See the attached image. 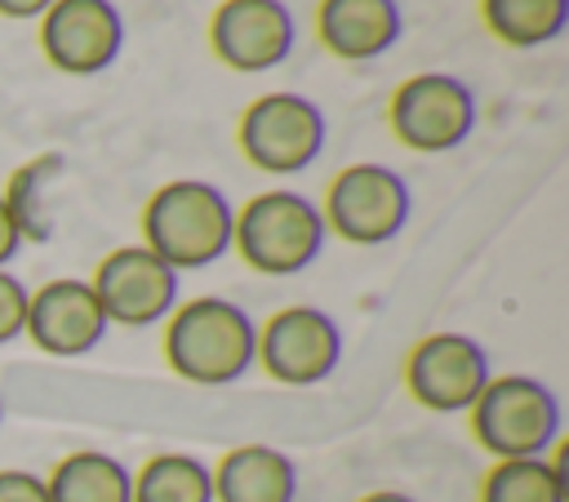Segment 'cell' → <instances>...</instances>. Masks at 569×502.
<instances>
[{
  "label": "cell",
  "instance_id": "obj_1",
  "mask_svg": "<svg viewBox=\"0 0 569 502\" xmlns=\"http://www.w3.org/2000/svg\"><path fill=\"white\" fill-rule=\"evenodd\" d=\"M164 360L196 386L240 382L258 364V324L231 298H187L164 320Z\"/></svg>",
  "mask_w": 569,
  "mask_h": 502
},
{
  "label": "cell",
  "instance_id": "obj_2",
  "mask_svg": "<svg viewBox=\"0 0 569 502\" xmlns=\"http://www.w3.org/2000/svg\"><path fill=\"white\" fill-rule=\"evenodd\" d=\"M236 209L204 178H173L142 204V244L178 275L218 262L231 249Z\"/></svg>",
  "mask_w": 569,
  "mask_h": 502
},
{
  "label": "cell",
  "instance_id": "obj_3",
  "mask_svg": "<svg viewBox=\"0 0 569 502\" xmlns=\"http://www.w3.org/2000/svg\"><path fill=\"white\" fill-rule=\"evenodd\" d=\"M329 227L320 204L302 191H258L244 209H236L231 249L258 275H298L325 253Z\"/></svg>",
  "mask_w": 569,
  "mask_h": 502
},
{
  "label": "cell",
  "instance_id": "obj_4",
  "mask_svg": "<svg viewBox=\"0 0 569 502\" xmlns=\"http://www.w3.org/2000/svg\"><path fill=\"white\" fill-rule=\"evenodd\" d=\"M471 435L476 444L502 462V458H547V449L560 435V400L547 382L529 373H498L476 395Z\"/></svg>",
  "mask_w": 569,
  "mask_h": 502
},
{
  "label": "cell",
  "instance_id": "obj_5",
  "mask_svg": "<svg viewBox=\"0 0 569 502\" xmlns=\"http://www.w3.org/2000/svg\"><path fill=\"white\" fill-rule=\"evenodd\" d=\"M329 138V120L320 111V102H311L307 93L293 89H271L258 93L236 124V142L244 151V160L271 178H289L316 164V155L325 151Z\"/></svg>",
  "mask_w": 569,
  "mask_h": 502
},
{
  "label": "cell",
  "instance_id": "obj_6",
  "mask_svg": "<svg viewBox=\"0 0 569 502\" xmlns=\"http://www.w3.org/2000/svg\"><path fill=\"white\" fill-rule=\"evenodd\" d=\"M480 120L476 93L453 71H418L405 76L387 102L391 138L418 155H445L471 138Z\"/></svg>",
  "mask_w": 569,
  "mask_h": 502
},
{
  "label": "cell",
  "instance_id": "obj_7",
  "mask_svg": "<svg viewBox=\"0 0 569 502\" xmlns=\"http://www.w3.org/2000/svg\"><path fill=\"white\" fill-rule=\"evenodd\" d=\"M409 182L378 160H360L333 173V182L325 187V204L320 218L333 235H342L347 244L373 249L387 244L405 231L409 222Z\"/></svg>",
  "mask_w": 569,
  "mask_h": 502
},
{
  "label": "cell",
  "instance_id": "obj_8",
  "mask_svg": "<svg viewBox=\"0 0 569 502\" xmlns=\"http://www.w3.org/2000/svg\"><path fill=\"white\" fill-rule=\"evenodd\" d=\"M89 289H93L107 324H124V329L160 324L178 307V271L164 258H156L147 244L111 249L98 262Z\"/></svg>",
  "mask_w": 569,
  "mask_h": 502
},
{
  "label": "cell",
  "instance_id": "obj_9",
  "mask_svg": "<svg viewBox=\"0 0 569 502\" xmlns=\"http://www.w3.org/2000/svg\"><path fill=\"white\" fill-rule=\"evenodd\" d=\"M342 360V329L320 307H280L258 324V364L280 386H316Z\"/></svg>",
  "mask_w": 569,
  "mask_h": 502
},
{
  "label": "cell",
  "instance_id": "obj_10",
  "mask_svg": "<svg viewBox=\"0 0 569 502\" xmlns=\"http://www.w3.org/2000/svg\"><path fill=\"white\" fill-rule=\"evenodd\" d=\"M489 378L493 369L485 347L453 329L427 333L405 360V386L431 413H467Z\"/></svg>",
  "mask_w": 569,
  "mask_h": 502
},
{
  "label": "cell",
  "instance_id": "obj_11",
  "mask_svg": "<svg viewBox=\"0 0 569 502\" xmlns=\"http://www.w3.org/2000/svg\"><path fill=\"white\" fill-rule=\"evenodd\" d=\"M293 13L284 0H222L209 18V49L240 76L276 71L293 53Z\"/></svg>",
  "mask_w": 569,
  "mask_h": 502
},
{
  "label": "cell",
  "instance_id": "obj_12",
  "mask_svg": "<svg viewBox=\"0 0 569 502\" xmlns=\"http://www.w3.org/2000/svg\"><path fill=\"white\" fill-rule=\"evenodd\" d=\"M40 49L62 76H98L124 49V18L111 0H53L40 18Z\"/></svg>",
  "mask_w": 569,
  "mask_h": 502
},
{
  "label": "cell",
  "instance_id": "obj_13",
  "mask_svg": "<svg viewBox=\"0 0 569 502\" xmlns=\"http://www.w3.org/2000/svg\"><path fill=\"white\" fill-rule=\"evenodd\" d=\"M107 315L89 289V280H76V275H62V280H49L40 284L31 298H27V338L44 351V355H58V360H76V355H89L102 338H107Z\"/></svg>",
  "mask_w": 569,
  "mask_h": 502
},
{
  "label": "cell",
  "instance_id": "obj_14",
  "mask_svg": "<svg viewBox=\"0 0 569 502\" xmlns=\"http://www.w3.org/2000/svg\"><path fill=\"white\" fill-rule=\"evenodd\" d=\"M405 31L400 0H320L316 40L338 62H373Z\"/></svg>",
  "mask_w": 569,
  "mask_h": 502
},
{
  "label": "cell",
  "instance_id": "obj_15",
  "mask_svg": "<svg viewBox=\"0 0 569 502\" xmlns=\"http://www.w3.org/2000/svg\"><path fill=\"white\" fill-rule=\"evenodd\" d=\"M213 471V502H293L298 471L289 453L271 444H240L218 458Z\"/></svg>",
  "mask_w": 569,
  "mask_h": 502
},
{
  "label": "cell",
  "instance_id": "obj_16",
  "mask_svg": "<svg viewBox=\"0 0 569 502\" xmlns=\"http://www.w3.org/2000/svg\"><path fill=\"white\" fill-rule=\"evenodd\" d=\"M44 489L49 502H129L133 471L102 449H76L53 466Z\"/></svg>",
  "mask_w": 569,
  "mask_h": 502
},
{
  "label": "cell",
  "instance_id": "obj_17",
  "mask_svg": "<svg viewBox=\"0 0 569 502\" xmlns=\"http://www.w3.org/2000/svg\"><path fill=\"white\" fill-rule=\"evenodd\" d=\"M480 22L507 49H542L565 36L569 0H480Z\"/></svg>",
  "mask_w": 569,
  "mask_h": 502
},
{
  "label": "cell",
  "instance_id": "obj_18",
  "mask_svg": "<svg viewBox=\"0 0 569 502\" xmlns=\"http://www.w3.org/2000/svg\"><path fill=\"white\" fill-rule=\"evenodd\" d=\"M480 502H569L565 453L493 462L485 484H480Z\"/></svg>",
  "mask_w": 569,
  "mask_h": 502
},
{
  "label": "cell",
  "instance_id": "obj_19",
  "mask_svg": "<svg viewBox=\"0 0 569 502\" xmlns=\"http://www.w3.org/2000/svg\"><path fill=\"white\" fill-rule=\"evenodd\" d=\"M129 502H213V471L191 453H156L133 471Z\"/></svg>",
  "mask_w": 569,
  "mask_h": 502
},
{
  "label": "cell",
  "instance_id": "obj_20",
  "mask_svg": "<svg viewBox=\"0 0 569 502\" xmlns=\"http://www.w3.org/2000/svg\"><path fill=\"white\" fill-rule=\"evenodd\" d=\"M58 173H62V155H58V151H44V155H36L31 164H22V169L9 178V187L0 191L4 204H9V213H13V222H18V231H22V240H49V231H53L49 182H53Z\"/></svg>",
  "mask_w": 569,
  "mask_h": 502
},
{
  "label": "cell",
  "instance_id": "obj_21",
  "mask_svg": "<svg viewBox=\"0 0 569 502\" xmlns=\"http://www.w3.org/2000/svg\"><path fill=\"white\" fill-rule=\"evenodd\" d=\"M27 298H31V289L13 271H0V347L22 338V329H27Z\"/></svg>",
  "mask_w": 569,
  "mask_h": 502
},
{
  "label": "cell",
  "instance_id": "obj_22",
  "mask_svg": "<svg viewBox=\"0 0 569 502\" xmlns=\"http://www.w3.org/2000/svg\"><path fill=\"white\" fill-rule=\"evenodd\" d=\"M0 502H49V489L36 471L9 466V471H0Z\"/></svg>",
  "mask_w": 569,
  "mask_h": 502
},
{
  "label": "cell",
  "instance_id": "obj_23",
  "mask_svg": "<svg viewBox=\"0 0 569 502\" xmlns=\"http://www.w3.org/2000/svg\"><path fill=\"white\" fill-rule=\"evenodd\" d=\"M18 249H22V231H18V222H13V213H9V204L0 195V271L18 258Z\"/></svg>",
  "mask_w": 569,
  "mask_h": 502
},
{
  "label": "cell",
  "instance_id": "obj_24",
  "mask_svg": "<svg viewBox=\"0 0 569 502\" xmlns=\"http://www.w3.org/2000/svg\"><path fill=\"white\" fill-rule=\"evenodd\" d=\"M53 0H0V18H13V22H27V18H44Z\"/></svg>",
  "mask_w": 569,
  "mask_h": 502
},
{
  "label": "cell",
  "instance_id": "obj_25",
  "mask_svg": "<svg viewBox=\"0 0 569 502\" xmlns=\"http://www.w3.org/2000/svg\"><path fill=\"white\" fill-rule=\"evenodd\" d=\"M356 502H413V498L409 493H396V489H378V493H365Z\"/></svg>",
  "mask_w": 569,
  "mask_h": 502
},
{
  "label": "cell",
  "instance_id": "obj_26",
  "mask_svg": "<svg viewBox=\"0 0 569 502\" xmlns=\"http://www.w3.org/2000/svg\"><path fill=\"white\" fill-rule=\"evenodd\" d=\"M0 422H4V395H0Z\"/></svg>",
  "mask_w": 569,
  "mask_h": 502
}]
</instances>
